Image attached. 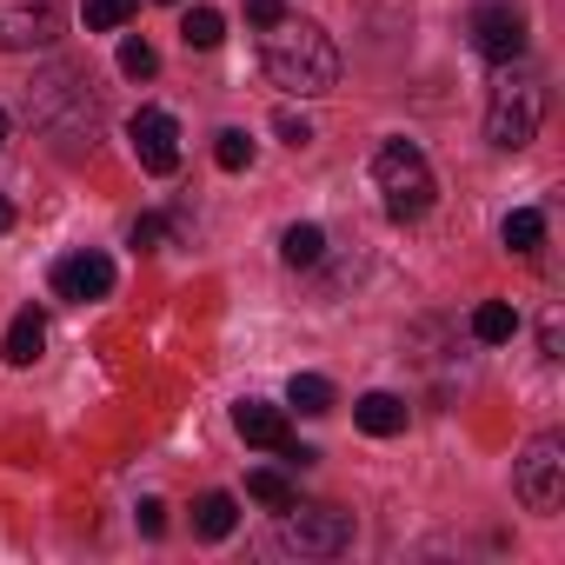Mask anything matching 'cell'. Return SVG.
I'll use <instances>...</instances> for the list:
<instances>
[{"label": "cell", "instance_id": "obj_21", "mask_svg": "<svg viewBox=\"0 0 565 565\" xmlns=\"http://www.w3.org/2000/svg\"><path fill=\"white\" fill-rule=\"evenodd\" d=\"M134 8H140V0H87V34H114V28H127L134 21Z\"/></svg>", "mask_w": 565, "mask_h": 565}, {"label": "cell", "instance_id": "obj_5", "mask_svg": "<svg viewBox=\"0 0 565 565\" xmlns=\"http://www.w3.org/2000/svg\"><path fill=\"white\" fill-rule=\"evenodd\" d=\"M279 545L287 552H307V558H333V552H347L353 545V512H340V505H287L279 512Z\"/></svg>", "mask_w": 565, "mask_h": 565}, {"label": "cell", "instance_id": "obj_11", "mask_svg": "<svg viewBox=\"0 0 565 565\" xmlns=\"http://www.w3.org/2000/svg\"><path fill=\"white\" fill-rule=\"evenodd\" d=\"M233 426H239V439H246V446H266V452H287V446H294L287 413L266 406V399H239V406H233Z\"/></svg>", "mask_w": 565, "mask_h": 565}, {"label": "cell", "instance_id": "obj_22", "mask_svg": "<svg viewBox=\"0 0 565 565\" xmlns=\"http://www.w3.org/2000/svg\"><path fill=\"white\" fill-rule=\"evenodd\" d=\"M213 160H220L226 173H246V167H253V134H239V127H226V134L213 140Z\"/></svg>", "mask_w": 565, "mask_h": 565}, {"label": "cell", "instance_id": "obj_3", "mask_svg": "<svg viewBox=\"0 0 565 565\" xmlns=\"http://www.w3.org/2000/svg\"><path fill=\"white\" fill-rule=\"evenodd\" d=\"M373 180H380V193H386V213L406 226V220H426V206H433V193H439V180H433V167H426V153L413 147V140H386L380 153H373Z\"/></svg>", "mask_w": 565, "mask_h": 565}, {"label": "cell", "instance_id": "obj_14", "mask_svg": "<svg viewBox=\"0 0 565 565\" xmlns=\"http://www.w3.org/2000/svg\"><path fill=\"white\" fill-rule=\"evenodd\" d=\"M512 333H519V313H512L505 300H479V307H472V340H479V347H505Z\"/></svg>", "mask_w": 565, "mask_h": 565}, {"label": "cell", "instance_id": "obj_29", "mask_svg": "<svg viewBox=\"0 0 565 565\" xmlns=\"http://www.w3.org/2000/svg\"><path fill=\"white\" fill-rule=\"evenodd\" d=\"M0 147H8V107H0Z\"/></svg>", "mask_w": 565, "mask_h": 565}, {"label": "cell", "instance_id": "obj_25", "mask_svg": "<svg viewBox=\"0 0 565 565\" xmlns=\"http://www.w3.org/2000/svg\"><path fill=\"white\" fill-rule=\"evenodd\" d=\"M246 21H253V28H273V21H287V0H246Z\"/></svg>", "mask_w": 565, "mask_h": 565}, {"label": "cell", "instance_id": "obj_7", "mask_svg": "<svg viewBox=\"0 0 565 565\" xmlns=\"http://www.w3.org/2000/svg\"><path fill=\"white\" fill-rule=\"evenodd\" d=\"M67 34L61 0H0V54H34Z\"/></svg>", "mask_w": 565, "mask_h": 565}, {"label": "cell", "instance_id": "obj_18", "mask_svg": "<svg viewBox=\"0 0 565 565\" xmlns=\"http://www.w3.org/2000/svg\"><path fill=\"white\" fill-rule=\"evenodd\" d=\"M180 41H186L193 54H213V47L226 41V21H220V8H186V21H180Z\"/></svg>", "mask_w": 565, "mask_h": 565}, {"label": "cell", "instance_id": "obj_23", "mask_svg": "<svg viewBox=\"0 0 565 565\" xmlns=\"http://www.w3.org/2000/svg\"><path fill=\"white\" fill-rule=\"evenodd\" d=\"M120 74H127V81H153V74H160V54H153L147 41H120Z\"/></svg>", "mask_w": 565, "mask_h": 565}, {"label": "cell", "instance_id": "obj_13", "mask_svg": "<svg viewBox=\"0 0 565 565\" xmlns=\"http://www.w3.org/2000/svg\"><path fill=\"white\" fill-rule=\"evenodd\" d=\"M353 419H360V433L393 439V433H406V399H399V393H366V399L353 406Z\"/></svg>", "mask_w": 565, "mask_h": 565}, {"label": "cell", "instance_id": "obj_19", "mask_svg": "<svg viewBox=\"0 0 565 565\" xmlns=\"http://www.w3.org/2000/svg\"><path fill=\"white\" fill-rule=\"evenodd\" d=\"M287 406H300L307 419L333 413V380H320V373H294V386H287Z\"/></svg>", "mask_w": 565, "mask_h": 565}, {"label": "cell", "instance_id": "obj_9", "mask_svg": "<svg viewBox=\"0 0 565 565\" xmlns=\"http://www.w3.org/2000/svg\"><path fill=\"white\" fill-rule=\"evenodd\" d=\"M54 294L74 300V307L107 300L114 294V259L107 253H67V259H54Z\"/></svg>", "mask_w": 565, "mask_h": 565}, {"label": "cell", "instance_id": "obj_24", "mask_svg": "<svg viewBox=\"0 0 565 565\" xmlns=\"http://www.w3.org/2000/svg\"><path fill=\"white\" fill-rule=\"evenodd\" d=\"M273 127H279V140H287V147H307V140H313V120H307V114H294V107L279 114Z\"/></svg>", "mask_w": 565, "mask_h": 565}, {"label": "cell", "instance_id": "obj_16", "mask_svg": "<svg viewBox=\"0 0 565 565\" xmlns=\"http://www.w3.org/2000/svg\"><path fill=\"white\" fill-rule=\"evenodd\" d=\"M279 259H287V266H320V259H327V233H320L313 220L287 226V233H279Z\"/></svg>", "mask_w": 565, "mask_h": 565}, {"label": "cell", "instance_id": "obj_6", "mask_svg": "<svg viewBox=\"0 0 565 565\" xmlns=\"http://www.w3.org/2000/svg\"><path fill=\"white\" fill-rule=\"evenodd\" d=\"M512 486H519L525 512H558V505H565V439H558V433H539V439L525 446Z\"/></svg>", "mask_w": 565, "mask_h": 565}, {"label": "cell", "instance_id": "obj_1", "mask_svg": "<svg viewBox=\"0 0 565 565\" xmlns=\"http://www.w3.org/2000/svg\"><path fill=\"white\" fill-rule=\"evenodd\" d=\"M259 61H266V81L273 87H287L300 100H320V94L340 87V47L327 41V28L294 21V14L273 21V28H259Z\"/></svg>", "mask_w": 565, "mask_h": 565}, {"label": "cell", "instance_id": "obj_26", "mask_svg": "<svg viewBox=\"0 0 565 565\" xmlns=\"http://www.w3.org/2000/svg\"><path fill=\"white\" fill-rule=\"evenodd\" d=\"M134 519H140V532H147V539H160V532H167V505H160V499H140V512H134Z\"/></svg>", "mask_w": 565, "mask_h": 565}, {"label": "cell", "instance_id": "obj_8", "mask_svg": "<svg viewBox=\"0 0 565 565\" xmlns=\"http://www.w3.org/2000/svg\"><path fill=\"white\" fill-rule=\"evenodd\" d=\"M127 140H134V160H140L147 173H173V167H180V127H173V114L140 107V114L127 120Z\"/></svg>", "mask_w": 565, "mask_h": 565}, {"label": "cell", "instance_id": "obj_10", "mask_svg": "<svg viewBox=\"0 0 565 565\" xmlns=\"http://www.w3.org/2000/svg\"><path fill=\"white\" fill-rule=\"evenodd\" d=\"M472 47L486 54V61H525V21L512 14V8H499V0H486V8L472 14Z\"/></svg>", "mask_w": 565, "mask_h": 565}, {"label": "cell", "instance_id": "obj_4", "mask_svg": "<svg viewBox=\"0 0 565 565\" xmlns=\"http://www.w3.org/2000/svg\"><path fill=\"white\" fill-rule=\"evenodd\" d=\"M28 114H34V127H47L54 140H74L81 127H94V94L81 87L74 67H54L47 81L28 87Z\"/></svg>", "mask_w": 565, "mask_h": 565}, {"label": "cell", "instance_id": "obj_27", "mask_svg": "<svg viewBox=\"0 0 565 565\" xmlns=\"http://www.w3.org/2000/svg\"><path fill=\"white\" fill-rule=\"evenodd\" d=\"M160 233H167V226H160V213H140V220H134V246H140V253H147V246H160Z\"/></svg>", "mask_w": 565, "mask_h": 565}, {"label": "cell", "instance_id": "obj_2", "mask_svg": "<svg viewBox=\"0 0 565 565\" xmlns=\"http://www.w3.org/2000/svg\"><path fill=\"white\" fill-rule=\"evenodd\" d=\"M539 120H545V81L519 61H505V81L492 87V107H486V140L499 153H519L539 140Z\"/></svg>", "mask_w": 565, "mask_h": 565}, {"label": "cell", "instance_id": "obj_12", "mask_svg": "<svg viewBox=\"0 0 565 565\" xmlns=\"http://www.w3.org/2000/svg\"><path fill=\"white\" fill-rule=\"evenodd\" d=\"M41 347H47V313H41V307H21V313L8 320V340H0V353H8V366H34Z\"/></svg>", "mask_w": 565, "mask_h": 565}, {"label": "cell", "instance_id": "obj_17", "mask_svg": "<svg viewBox=\"0 0 565 565\" xmlns=\"http://www.w3.org/2000/svg\"><path fill=\"white\" fill-rule=\"evenodd\" d=\"M499 239H505L512 253H539V246H545V213H539V206H512L505 226H499Z\"/></svg>", "mask_w": 565, "mask_h": 565}, {"label": "cell", "instance_id": "obj_28", "mask_svg": "<svg viewBox=\"0 0 565 565\" xmlns=\"http://www.w3.org/2000/svg\"><path fill=\"white\" fill-rule=\"evenodd\" d=\"M8 226H14V200H8V193H0V233H8Z\"/></svg>", "mask_w": 565, "mask_h": 565}, {"label": "cell", "instance_id": "obj_20", "mask_svg": "<svg viewBox=\"0 0 565 565\" xmlns=\"http://www.w3.org/2000/svg\"><path fill=\"white\" fill-rule=\"evenodd\" d=\"M246 492H253L259 505H273V512H287V505H294V479H287V472H273V466L246 472Z\"/></svg>", "mask_w": 565, "mask_h": 565}, {"label": "cell", "instance_id": "obj_15", "mask_svg": "<svg viewBox=\"0 0 565 565\" xmlns=\"http://www.w3.org/2000/svg\"><path fill=\"white\" fill-rule=\"evenodd\" d=\"M233 525H239L233 492H200V505H193V532H200V539H226Z\"/></svg>", "mask_w": 565, "mask_h": 565}]
</instances>
